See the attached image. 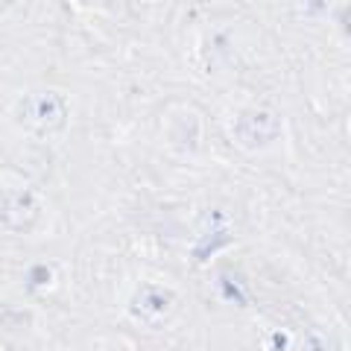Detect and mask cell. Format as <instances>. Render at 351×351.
I'll use <instances>...</instances> for the list:
<instances>
[{
	"instance_id": "1",
	"label": "cell",
	"mask_w": 351,
	"mask_h": 351,
	"mask_svg": "<svg viewBox=\"0 0 351 351\" xmlns=\"http://www.w3.org/2000/svg\"><path fill=\"white\" fill-rule=\"evenodd\" d=\"M64 120H68V103L56 91L27 94L18 106V123L36 138L56 135L64 129Z\"/></svg>"
},
{
	"instance_id": "4",
	"label": "cell",
	"mask_w": 351,
	"mask_h": 351,
	"mask_svg": "<svg viewBox=\"0 0 351 351\" xmlns=\"http://www.w3.org/2000/svg\"><path fill=\"white\" fill-rule=\"evenodd\" d=\"M106 351H126V348H120V346H106Z\"/></svg>"
},
{
	"instance_id": "3",
	"label": "cell",
	"mask_w": 351,
	"mask_h": 351,
	"mask_svg": "<svg viewBox=\"0 0 351 351\" xmlns=\"http://www.w3.org/2000/svg\"><path fill=\"white\" fill-rule=\"evenodd\" d=\"M234 135L243 147L258 149L276 138V120H272V114H267V112H246V114H240Z\"/></svg>"
},
{
	"instance_id": "2",
	"label": "cell",
	"mask_w": 351,
	"mask_h": 351,
	"mask_svg": "<svg viewBox=\"0 0 351 351\" xmlns=\"http://www.w3.org/2000/svg\"><path fill=\"white\" fill-rule=\"evenodd\" d=\"M38 217V202L32 193H9L0 199V226L3 228H29Z\"/></svg>"
}]
</instances>
